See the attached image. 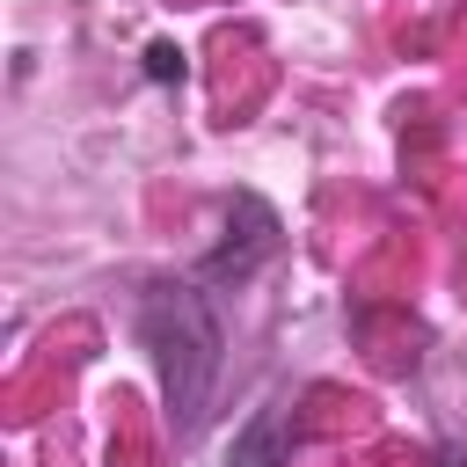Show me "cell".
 <instances>
[{
    "mask_svg": "<svg viewBox=\"0 0 467 467\" xmlns=\"http://www.w3.org/2000/svg\"><path fill=\"white\" fill-rule=\"evenodd\" d=\"M139 336L153 343V365H161V394H168L175 431H197L204 423V401L219 387V314L204 306L197 285H146Z\"/></svg>",
    "mask_w": 467,
    "mask_h": 467,
    "instance_id": "1",
    "label": "cell"
},
{
    "mask_svg": "<svg viewBox=\"0 0 467 467\" xmlns=\"http://www.w3.org/2000/svg\"><path fill=\"white\" fill-rule=\"evenodd\" d=\"M277 241H285V226H277V212L255 197V190H234L226 197V241L197 263V285H241V277H255L270 255H277Z\"/></svg>",
    "mask_w": 467,
    "mask_h": 467,
    "instance_id": "2",
    "label": "cell"
},
{
    "mask_svg": "<svg viewBox=\"0 0 467 467\" xmlns=\"http://www.w3.org/2000/svg\"><path fill=\"white\" fill-rule=\"evenodd\" d=\"M226 467H292V445H285V416H277V409L248 416V431L234 438Z\"/></svg>",
    "mask_w": 467,
    "mask_h": 467,
    "instance_id": "3",
    "label": "cell"
},
{
    "mask_svg": "<svg viewBox=\"0 0 467 467\" xmlns=\"http://www.w3.org/2000/svg\"><path fill=\"white\" fill-rule=\"evenodd\" d=\"M146 73H153V80H182V51H175V44H153V51H146Z\"/></svg>",
    "mask_w": 467,
    "mask_h": 467,
    "instance_id": "4",
    "label": "cell"
},
{
    "mask_svg": "<svg viewBox=\"0 0 467 467\" xmlns=\"http://www.w3.org/2000/svg\"><path fill=\"white\" fill-rule=\"evenodd\" d=\"M438 467H467V452L460 445H438Z\"/></svg>",
    "mask_w": 467,
    "mask_h": 467,
    "instance_id": "5",
    "label": "cell"
}]
</instances>
